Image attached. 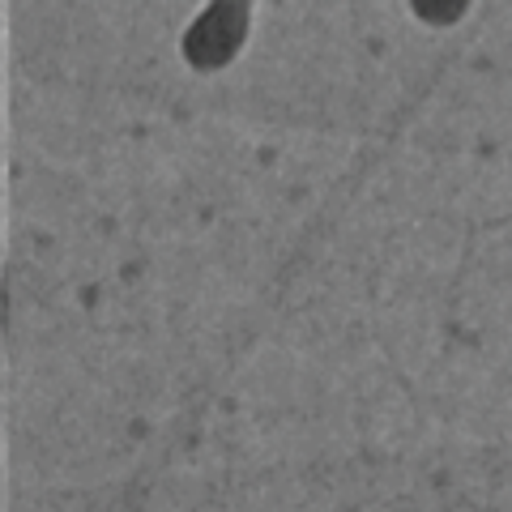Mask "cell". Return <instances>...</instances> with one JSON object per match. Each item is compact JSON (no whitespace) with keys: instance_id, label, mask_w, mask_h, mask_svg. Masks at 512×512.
<instances>
[{"instance_id":"cell-1","label":"cell","mask_w":512,"mask_h":512,"mask_svg":"<svg viewBox=\"0 0 512 512\" xmlns=\"http://www.w3.org/2000/svg\"><path fill=\"white\" fill-rule=\"evenodd\" d=\"M256 0H210L197 18L188 22L180 39V56L192 73H222L248 47Z\"/></svg>"},{"instance_id":"cell-2","label":"cell","mask_w":512,"mask_h":512,"mask_svg":"<svg viewBox=\"0 0 512 512\" xmlns=\"http://www.w3.org/2000/svg\"><path fill=\"white\" fill-rule=\"evenodd\" d=\"M474 0H410V13L431 30H453L470 13Z\"/></svg>"}]
</instances>
